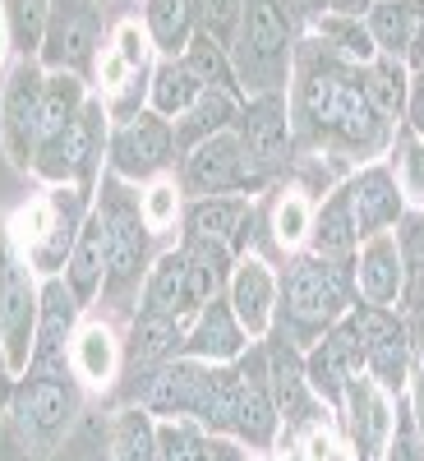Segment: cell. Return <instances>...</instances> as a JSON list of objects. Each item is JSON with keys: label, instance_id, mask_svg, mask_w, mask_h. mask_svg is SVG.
<instances>
[{"label": "cell", "instance_id": "cell-1", "mask_svg": "<svg viewBox=\"0 0 424 461\" xmlns=\"http://www.w3.org/2000/svg\"><path fill=\"white\" fill-rule=\"evenodd\" d=\"M236 74L263 97H277L286 84V19L277 0H245L236 28Z\"/></svg>", "mask_w": 424, "mask_h": 461}, {"label": "cell", "instance_id": "cell-2", "mask_svg": "<svg viewBox=\"0 0 424 461\" xmlns=\"http://www.w3.org/2000/svg\"><path fill=\"white\" fill-rule=\"evenodd\" d=\"M32 337H37V291H32L28 263L19 258L14 240L0 230V346H5L10 374L28 369Z\"/></svg>", "mask_w": 424, "mask_h": 461}, {"label": "cell", "instance_id": "cell-3", "mask_svg": "<svg viewBox=\"0 0 424 461\" xmlns=\"http://www.w3.org/2000/svg\"><path fill=\"white\" fill-rule=\"evenodd\" d=\"M97 32H102V23H97L93 0H51L47 32H42V60L51 69H65V74L88 69Z\"/></svg>", "mask_w": 424, "mask_h": 461}, {"label": "cell", "instance_id": "cell-4", "mask_svg": "<svg viewBox=\"0 0 424 461\" xmlns=\"http://www.w3.org/2000/svg\"><path fill=\"white\" fill-rule=\"evenodd\" d=\"M102 130H106V111L97 102H84V111L74 115V125L37 148V176L47 180H69V176H88L97 162V148H102Z\"/></svg>", "mask_w": 424, "mask_h": 461}, {"label": "cell", "instance_id": "cell-5", "mask_svg": "<svg viewBox=\"0 0 424 461\" xmlns=\"http://www.w3.org/2000/svg\"><path fill=\"white\" fill-rule=\"evenodd\" d=\"M286 310L304 328H323L337 323L346 310V291L337 282V267L323 258H300L286 277Z\"/></svg>", "mask_w": 424, "mask_h": 461}, {"label": "cell", "instance_id": "cell-6", "mask_svg": "<svg viewBox=\"0 0 424 461\" xmlns=\"http://www.w3.org/2000/svg\"><path fill=\"white\" fill-rule=\"evenodd\" d=\"M249 158H245V143L236 134H212L203 139L194 152H189V162H185V185H189V194H221V189H245L249 185Z\"/></svg>", "mask_w": 424, "mask_h": 461}, {"label": "cell", "instance_id": "cell-7", "mask_svg": "<svg viewBox=\"0 0 424 461\" xmlns=\"http://www.w3.org/2000/svg\"><path fill=\"white\" fill-rule=\"evenodd\" d=\"M171 148H176L171 125L162 121L158 111H143V115H134L121 134H115L111 162H115V171H121V176L143 180V176H158L171 162Z\"/></svg>", "mask_w": 424, "mask_h": 461}, {"label": "cell", "instance_id": "cell-8", "mask_svg": "<svg viewBox=\"0 0 424 461\" xmlns=\"http://www.w3.org/2000/svg\"><path fill=\"white\" fill-rule=\"evenodd\" d=\"M42 74H37V65H19L10 74L5 84V106H0V115H5V148L10 158L19 167L32 162V148H37V111H42Z\"/></svg>", "mask_w": 424, "mask_h": 461}, {"label": "cell", "instance_id": "cell-9", "mask_svg": "<svg viewBox=\"0 0 424 461\" xmlns=\"http://www.w3.org/2000/svg\"><path fill=\"white\" fill-rule=\"evenodd\" d=\"M346 203H351V221H356V236H378V230H388L397 217H401V189L397 180L383 171V167H369L360 171L351 185H346Z\"/></svg>", "mask_w": 424, "mask_h": 461}, {"label": "cell", "instance_id": "cell-10", "mask_svg": "<svg viewBox=\"0 0 424 461\" xmlns=\"http://www.w3.org/2000/svg\"><path fill=\"white\" fill-rule=\"evenodd\" d=\"M360 346H365V360L378 369V378L388 383V388H397L401 374H406V332L397 328V319L388 310H378V304H369V310H360L351 319Z\"/></svg>", "mask_w": 424, "mask_h": 461}, {"label": "cell", "instance_id": "cell-11", "mask_svg": "<svg viewBox=\"0 0 424 461\" xmlns=\"http://www.w3.org/2000/svg\"><path fill=\"white\" fill-rule=\"evenodd\" d=\"M14 415H19V425L37 438H51L69 425V415H74V393L65 388V383H56L51 374L47 378H32L19 388L14 397Z\"/></svg>", "mask_w": 424, "mask_h": 461}, {"label": "cell", "instance_id": "cell-12", "mask_svg": "<svg viewBox=\"0 0 424 461\" xmlns=\"http://www.w3.org/2000/svg\"><path fill=\"white\" fill-rule=\"evenodd\" d=\"M273 300H277V282L267 273V263L245 258L230 277V314L240 319V328L249 337H263L267 323H273Z\"/></svg>", "mask_w": 424, "mask_h": 461}, {"label": "cell", "instance_id": "cell-13", "mask_svg": "<svg viewBox=\"0 0 424 461\" xmlns=\"http://www.w3.org/2000/svg\"><path fill=\"white\" fill-rule=\"evenodd\" d=\"M97 212L106 226V273H111V286H121L139 277L143 267V217L130 212L125 203H106Z\"/></svg>", "mask_w": 424, "mask_h": 461}, {"label": "cell", "instance_id": "cell-14", "mask_svg": "<svg viewBox=\"0 0 424 461\" xmlns=\"http://www.w3.org/2000/svg\"><path fill=\"white\" fill-rule=\"evenodd\" d=\"M406 286V267H401V249L388 230H378L369 236V245L360 249V295L378 310H388V304L401 295Z\"/></svg>", "mask_w": 424, "mask_h": 461}, {"label": "cell", "instance_id": "cell-15", "mask_svg": "<svg viewBox=\"0 0 424 461\" xmlns=\"http://www.w3.org/2000/svg\"><path fill=\"white\" fill-rule=\"evenodd\" d=\"M346 402H351V434H356V452H360V461L365 456H374L383 443H388V434H392V406H388V397H383L369 378H351L346 383Z\"/></svg>", "mask_w": 424, "mask_h": 461}, {"label": "cell", "instance_id": "cell-16", "mask_svg": "<svg viewBox=\"0 0 424 461\" xmlns=\"http://www.w3.org/2000/svg\"><path fill=\"white\" fill-rule=\"evenodd\" d=\"M245 158L254 167H277L291 148V130H286V106L282 97H258L245 115Z\"/></svg>", "mask_w": 424, "mask_h": 461}, {"label": "cell", "instance_id": "cell-17", "mask_svg": "<svg viewBox=\"0 0 424 461\" xmlns=\"http://www.w3.org/2000/svg\"><path fill=\"white\" fill-rule=\"evenodd\" d=\"M74 310H79L74 291H65L60 282H47V291H42V314H37V337H32V360L42 365V369H56V365H60L65 337H69V323H74Z\"/></svg>", "mask_w": 424, "mask_h": 461}, {"label": "cell", "instance_id": "cell-18", "mask_svg": "<svg viewBox=\"0 0 424 461\" xmlns=\"http://www.w3.org/2000/svg\"><path fill=\"white\" fill-rule=\"evenodd\" d=\"M102 273H106V226H102V212H93L79 226V240H74V249H69V291H74V300H93L97 286H102Z\"/></svg>", "mask_w": 424, "mask_h": 461}, {"label": "cell", "instance_id": "cell-19", "mask_svg": "<svg viewBox=\"0 0 424 461\" xmlns=\"http://www.w3.org/2000/svg\"><path fill=\"white\" fill-rule=\"evenodd\" d=\"M84 111V84L74 79V74L56 69L51 79L42 84V111H37V148L60 139L69 125H74V115Z\"/></svg>", "mask_w": 424, "mask_h": 461}, {"label": "cell", "instance_id": "cell-20", "mask_svg": "<svg viewBox=\"0 0 424 461\" xmlns=\"http://www.w3.org/2000/svg\"><path fill=\"white\" fill-rule=\"evenodd\" d=\"M185 277H189V254H162L143 286V314L162 319L185 314Z\"/></svg>", "mask_w": 424, "mask_h": 461}, {"label": "cell", "instance_id": "cell-21", "mask_svg": "<svg viewBox=\"0 0 424 461\" xmlns=\"http://www.w3.org/2000/svg\"><path fill=\"white\" fill-rule=\"evenodd\" d=\"M245 346V328H240V319L226 310V304H217L212 300V310L203 304V314H199V328H194V337H189V351L194 356H203V360H230Z\"/></svg>", "mask_w": 424, "mask_h": 461}, {"label": "cell", "instance_id": "cell-22", "mask_svg": "<svg viewBox=\"0 0 424 461\" xmlns=\"http://www.w3.org/2000/svg\"><path fill=\"white\" fill-rule=\"evenodd\" d=\"M203 378L208 369L203 365H171L152 378L148 388V411H167V415H180V411H194L199 393H203Z\"/></svg>", "mask_w": 424, "mask_h": 461}, {"label": "cell", "instance_id": "cell-23", "mask_svg": "<svg viewBox=\"0 0 424 461\" xmlns=\"http://www.w3.org/2000/svg\"><path fill=\"white\" fill-rule=\"evenodd\" d=\"M203 88L208 84L185 60H167V65H158V74H152V111L158 115H185L203 97Z\"/></svg>", "mask_w": 424, "mask_h": 461}, {"label": "cell", "instance_id": "cell-24", "mask_svg": "<svg viewBox=\"0 0 424 461\" xmlns=\"http://www.w3.org/2000/svg\"><path fill=\"white\" fill-rule=\"evenodd\" d=\"M230 121H236V102H230V93H226V88H203V97L185 111L176 139H180L185 148H199L203 139L221 134Z\"/></svg>", "mask_w": 424, "mask_h": 461}, {"label": "cell", "instance_id": "cell-25", "mask_svg": "<svg viewBox=\"0 0 424 461\" xmlns=\"http://www.w3.org/2000/svg\"><path fill=\"white\" fill-rule=\"evenodd\" d=\"M226 282V249L212 240H199V249L189 254V277H185V314L203 310V304L221 291Z\"/></svg>", "mask_w": 424, "mask_h": 461}, {"label": "cell", "instance_id": "cell-26", "mask_svg": "<svg viewBox=\"0 0 424 461\" xmlns=\"http://www.w3.org/2000/svg\"><path fill=\"white\" fill-rule=\"evenodd\" d=\"M415 28L419 23H415L410 0H378V5L369 10V37H374V47L388 51V56H401L410 47Z\"/></svg>", "mask_w": 424, "mask_h": 461}, {"label": "cell", "instance_id": "cell-27", "mask_svg": "<svg viewBox=\"0 0 424 461\" xmlns=\"http://www.w3.org/2000/svg\"><path fill=\"white\" fill-rule=\"evenodd\" d=\"M194 0H148V32L167 56L189 47V28H194Z\"/></svg>", "mask_w": 424, "mask_h": 461}, {"label": "cell", "instance_id": "cell-28", "mask_svg": "<svg viewBox=\"0 0 424 461\" xmlns=\"http://www.w3.org/2000/svg\"><path fill=\"white\" fill-rule=\"evenodd\" d=\"M230 429H236L240 438L249 443H267L277 429V411L273 402H267V393L258 388V383H240V393H236V411H230Z\"/></svg>", "mask_w": 424, "mask_h": 461}, {"label": "cell", "instance_id": "cell-29", "mask_svg": "<svg viewBox=\"0 0 424 461\" xmlns=\"http://www.w3.org/2000/svg\"><path fill=\"white\" fill-rule=\"evenodd\" d=\"M314 230V245H319V258H341L351 254V245L360 240L356 236V221H351V203H346V189L319 212V221L310 226Z\"/></svg>", "mask_w": 424, "mask_h": 461}, {"label": "cell", "instance_id": "cell-30", "mask_svg": "<svg viewBox=\"0 0 424 461\" xmlns=\"http://www.w3.org/2000/svg\"><path fill=\"white\" fill-rule=\"evenodd\" d=\"M74 369L84 374V383H106L115 374V337L102 323H88L74 337Z\"/></svg>", "mask_w": 424, "mask_h": 461}, {"label": "cell", "instance_id": "cell-31", "mask_svg": "<svg viewBox=\"0 0 424 461\" xmlns=\"http://www.w3.org/2000/svg\"><path fill=\"white\" fill-rule=\"evenodd\" d=\"M365 97L378 115H397L406 106V69L397 65V56L388 60H369V74H365Z\"/></svg>", "mask_w": 424, "mask_h": 461}, {"label": "cell", "instance_id": "cell-32", "mask_svg": "<svg viewBox=\"0 0 424 461\" xmlns=\"http://www.w3.org/2000/svg\"><path fill=\"white\" fill-rule=\"evenodd\" d=\"M180 351V328L176 319H162V314H143L134 323V341H130V360L134 365H152V360H167Z\"/></svg>", "mask_w": 424, "mask_h": 461}, {"label": "cell", "instance_id": "cell-33", "mask_svg": "<svg viewBox=\"0 0 424 461\" xmlns=\"http://www.w3.org/2000/svg\"><path fill=\"white\" fill-rule=\"evenodd\" d=\"M236 393H240V378L226 374V369H208L203 378V393L194 402V415L212 429H230V411H236Z\"/></svg>", "mask_w": 424, "mask_h": 461}, {"label": "cell", "instance_id": "cell-34", "mask_svg": "<svg viewBox=\"0 0 424 461\" xmlns=\"http://www.w3.org/2000/svg\"><path fill=\"white\" fill-rule=\"evenodd\" d=\"M392 162H397V189H401V199L415 203V208H424V139L415 130H401L397 134Z\"/></svg>", "mask_w": 424, "mask_h": 461}, {"label": "cell", "instance_id": "cell-35", "mask_svg": "<svg viewBox=\"0 0 424 461\" xmlns=\"http://www.w3.org/2000/svg\"><path fill=\"white\" fill-rule=\"evenodd\" d=\"M240 221H245V203L240 199H221V194L203 199L194 212H189V226H194L199 240H226L230 230H240Z\"/></svg>", "mask_w": 424, "mask_h": 461}, {"label": "cell", "instance_id": "cell-36", "mask_svg": "<svg viewBox=\"0 0 424 461\" xmlns=\"http://www.w3.org/2000/svg\"><path fill=\"white\" fill-rule=\"evenodd\" d=\"M158 456L162 461H217L221 456V443H208L194 425H162Z\"/></svg>", "mask_w": 424, "mask_h": 461}, {"label": "cell", "instance_id": "cell-37", "mask_svg": "<svg viewBox=\"0 0 424 461\" xmlns=\"http://www.w3.org/2000/svg\"><path fill=\"white\" fill-rule=\"evenodd\" d=\"M115 461H158V434L143 411H125L115 425Z\"/></svg>", "mask_w": 424, "mask_h": 461}, {"label": "cell", "instance_id": "cell-38", "mask_svg": "<svg viewBox=\"0 0 424 461\" xmlns=\"http://www.w3.org/2000/svg\"><path fill=\"white\" fill-rule=\"evenodd\" d=\"M319 32L328 37V42H337L351 60H360V65H369V60L378 56L369 28H365L360 19H351V14H332V19H323V23H319Z\"/></svg>", "mask_w": 424, "mask_h": 461}, {"label": "cell", "instance_id": "cell-39", "mask_svg": "<svg viewBox=\"0 0 424 461\" xmlns=\"http://www.w3.org/2000/svg\"><path fill=\"white\" fill-rule=\"evenodd\" d=\"M351 378H356V374L346 369V360L332 351L328 341L310 356V383H314V393H323L328 402H341V397H346V383H351Z\"/></svg>", "mask_w": 424, "mask_h": 461}, {"label": "cell", "instance_id": "cell-40", "mask_svg": "<svg viewBox=\"0 0 424 461\" xmlns=\"http://www.w3.org/2000/svg\"><path fill=\"white\" fill-rule=\"evenodd\" d=\"M185 51H189V60H185V65L194 69L208 88H226V84H236V69L226 65L221 42H212V37H194V42H189Z\"/></svg>", "mask_w": 424, "mask_h": 461}, {"label": "cell", "instance_id": "cell-41", "mask_svg": "<svg viewBox=\"0 0 424 461\" xmlns=\"http://www.w3.org/2000/svg\"><path fill=\"white\" fill-rule=\"evenodd\" d=\"M5 19L19 37V47L32 51V47H42V32H47V14H51V0H5Z\"/></svg>", "mask_w": 424, "mask_h": 461}, {"label": "cell", "instance_id": "cell-42", "mask_svg": "<svg viewBox=\"0 0 424 461\" xmlns=\"http://www.w3.org/2000/svg\"><path fill=\"white\" fill-rule=\"evenodd\" d=\"M310 203H304L300 194H286L282 199V208H277V240L291 249V245H300L304 236H310Z\"/></svg>", "mask_w": 424, "mask_h": 461}, {"label": "cell", "instance_id": "cell-43", "mask_svg": "<svg viewBox=\"0 0 424 461\" xmlns=\"http://www.w3.org/2000/svg\"><path fill=\"white\" fill-rule=\"evenodd\" d=\"M180 212V194H176V185H152L148 194H143V226L148 230H167Z\"/></svg>", "mask_w": 424, "mask_h": 461}, {"label": "cell", "instance_id": "cell-44", "mask_svg": "<svg viewBox=\"0 0 424 461\" xmlns=\"http://www.w3.org/2000/svg\"><path fill=\"white\" fill-rule=\"evenodd\" d=\"M397 249H401V267H410V277L424 282V212H415V217L401 221Z\"/></svg>", "mask_w": 424, "mask_h": 461}, {"label": "cell", "instance_id": "cell-45", "mask_svg": "<svg viewBox=\"0 0 424 461\" xmlns=\"http://www.w3.org/2000/svg\"><path fill=\"white\" fill-rule=\"evenodd\" d=\"M203 14H208V37H217V42H230L240 28V14H245V0H203Z\"/></svg>", "mask_w": 424, "mask_h": 461}, {"label": "cell", "instance_id": "cell-46", "mask_svg": "<svg viewBox=\"0 0 424 461\" xmlns=\"http://www.w3.org/2000/svg\"><path fill=\"white\" fill-rule=\"evenodd\" d=\"M277 393H282V411L291 420H300L304 411H310V402H304V383H300V374L291 369L286 356H277Z\"/></svg>", "mask_w": 424, "mask_h": 461}, {"label": "cell", "instance_id": "cell-47", "mask_svg": "<svg viewBox=\"0 0 424 461\" xmlns=\"http://www.w3.org/2000/svg\"><path fill=\"white\" fill-rule=\"evenodd\" d=\"M115 56H121L134 74H143L148 65V42H143V32L134 23H121V32H115Z\"/></svg>", "mask_w": 424, "mask_h": 461}, {"label": "cell", "instance_id": "cell-48", "mask_svg": "<svg viewBox=\"0 0 424 461\" xmlns=\"http://www.w3.org/2000/svg\"><path fill=\"white\" fill-rule=\"evenodd\" d=\"M388 452H392V461H424V443H419L410 420H401V429H397V438H392Z\"/></svg>", "mask_w": 424, "mask_h": 461}, {"label": "cell", "instance_id": "cell-49", "mask_svg": "<svg viewBox=\"0 0 424 461\" xmlns=\"http://www.w3.org/2000/svg\"><path fill=\"white\" fill-rule=\"evenodd\" d=\"M310 461H337V447H332V438L328 434H310Z\"/></svg>", "mask_w": 424, "mask_h": 461}, {"label": "cell", "instance_id": "cell-50", "mask_svg": "<svg viewBox=\"0 0 424 461\" xmlns=\"http://www.w3.org/2000/svg\"><path fill=\"white\" fill-rule=\"evenodd\" d=\"M410 130L424 139V74H419V84H415V102H410Z\"/></svg>", "mask_w": 424, "mask_h": 461}, {"label": "cell", "instance_id": "cell-51", "mask_svg": "<svg viewBox=\"0 0 424 461\" xmlns=\"http://www.w3.org/2000/svg\"><path fill=\"white\" fill-rule=\"evenodd\" d=\"M406 51H410V65L424 74V28H415V37H410V47H406Z\"/></svg>", "mask_w": 424, "mask_h": 461}, {"label": "cell", "instance_id": "cell-52", "mask_svg": "<svg viewBox=\"0 0 424 461\" xmlns=\"http://www.w3.org/2000/svg\"><path fill=\"white\" fill-rule=\"evenodd\" d=\"M360 5H365V0H332V10L337 14H351V19H360Z\"/></svg>", "mask_w": 424, "mask_h": 461}, {"label": "cell", "instance_id": "cell-53", "mask_svg": "<svg viewBox=\"0 0 424 461\" xmlns=\"http://www.w3.org/2000/svg\"><path fill=\"white\" fill-rule=\"evenodd\" d=\"M0 60H5V10H0Z\"/></svg>", "mask_w": 424, "mask_h": 461}, {"label": "cell", "instance_id": "cell-54", "mask_svg": "<svg viewBox=\"0 0 424 461\" xmlns=\"http://www.w3.org/2000/svg\"><path fill=\"white\" fill-rule=\"evenodd\" d=\"M217 461H236V452H230V447H221V456Z\"/></svg>", "mask_w": 424, "mask_h": 461}]
</instances>
